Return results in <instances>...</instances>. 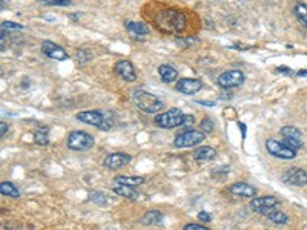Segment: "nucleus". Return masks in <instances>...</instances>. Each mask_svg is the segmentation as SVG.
Instances as JSON below:
<instances>
[{"label":"nucleus","instance_id":"obj_1","mask_svg":"<svg viewBox=\"0 0 307 230\" xmlns=\"http://www.w3.org/2000/svg\"><path fill=\"white\" fill-rule=\"evenodd\" d=\"M157 25L168 32H182L186 28V17L177 9H163L155 17Z\"/></svg>","mask_w":307,"mask_h":230},{"label":"nucleus","instance_id":"obj_2","mask_svg":"<svg viewBox=\"0 0 307 230\" xmlns=\"http://www.w3.org/2000/svg\"><path fill=\"white\" fill-rule=\"evenodd\" d=\"M134 103L137 105L138 109H142L143 112H148V114L158 112L164 108V103L158 97L149 92H145V91H137L134 94Z\"/></svg>","mask_w":307,"mask_h":230},{"label":"nucleus","instance_id":"obj_3","mask_svg":"<svg viewBox=\"0 0 307 230\" xmlns=\"http://www.w3.org/2000/svg\"><path fill=\"white\" fill-rule=\"evenodd\" d=\"M184 114L182 109L172 108L166 112L157 114L155 115V124L161 129H174V127H182L183 124Z\"/></svg>","mask_w":307,"mask_h":230},{"label":"nucleus","instance_id":"obj_4","mask_svg":"<svg viewBox=\"0 0 307 230\" xmlns=\"http://www.w3.org/2000/svg\"><path fill=\"white\" fill-rule=\"evenodd\" d=\"M66 144L71 150H88L94 146V137L85 131H72L68 135Z\"/></svg>","mask_w":307,"mask_h":230},{"label":"nucleus","instance_id":"obj_5","mask_svg":"<svg viewBox=\"0 0 307 230\" xmlns=\"http://www.w3.org/2000/svg\"><path fill=\"white\" fill-rule=\"evenodd\" d=\"M276 206H279V200L274 195H264V197H255L252 198L249 207L257 212L260 215L267 216L269 213H272L274 210H276Z\"/></svg>","mask_w":307,"mask_h":230},{"label":"nucleus","instance_id":"obj_6","mask_svg":"<svg viewBox=\"0 0 307 230\" xmlns=\"http://www.w3.org/2000/svg\"><path fill=\"white\" fill-rule=\"evenodd\" d=\"M206 138V134H203L201 131H194L189 129L182 134H178L174 140V146L178 149H184V147H194L203 143V140Z\"/></svg>","mask_w":307,"mask_h":230},{"label":"nucleus","instance_id":"obj_7","mask_svg":"<svg viewBox=\"0 0 307 230\" xmlns=\"http://www.w3.org/2000/svg\"><path fill=\"white\" fill-rule=\"evenodd\" d=\"M266 149L272 157L279 160H292L297 157V152L289 149L283 142H278L275 138H269L266 142Z\"/></svg>","mask_w":307,"mask_h":230},{"label":"nucleus","instance_id":"obj_8","mask_svg":"<svg viewBox=\"0 0 307 230\" xmlns=\"http://www.w3.org/2000/svg\"><path fill=\"white\" fill-rule=\"evenodd\" d=\"M216 83H218V86L223 89H234V87H238L245 83V74L238 69L224 71L223 74L218 75Z\"/></svg>","mask_w":307,"mask_h":230},{"label":"nucleus","instance_id":"obj_9","mask_svg":"<svg viewBox=\"0 0 307 230\" xmlns=\"http://www.w3.org/2000/svg\"><path fill=\"white\" fill-rule=\"evenodd\" d=\"M281 180L283 183L289 186H295V187H304L307 186V172L300 168H290L281 175Z\"/></svg>","mask_w":307,"mask_h":230},{"label":"nucleus","instance_id":"obj_10","mask_svg":"<svg viewBox=\"0 0 307 230\" xmlns=\"http://www.w3.org/2000/svg\"><path fill=\"white\" fill-rule=\"evenodd\" d=\"M132 157L129 153H124V152H115V153H109V155L105 158L103 161V166L111 171H119L124 166H127L131 163Z\"/></svg>","mask_w":307,"mask_h":230},{"label":"nucleus","instance_id":"obj_11","mask_svg":"<svg viewBox=\"0 0 307 230\" xmlns=\"http://www.w3.org/2000/svg\"><path fill=\"white\" fill-rule=\"evenodd\" d=\"M42 53L48 58H53V60H57V61L68 60V57H69L66 51L63 49L60 45L51 42V40H43V43H42Z\"/></svg>","mask_w":307,"mask_h":230},{"label":"nucleus","instance_id":"obj_12","mask_svg":"<svg viewBox=\"0 0 307 230\" xmlns=\"http://www.w3.org/2000/svg\"><path fill=\"white\" fill-rule=\"evenodd\" d=\"M115 74H117L122 80L127 82V83H132L137 80V72H135V68L134 65L129 61V60H120L115 63Z\"/></svg>","mask_w":307,"mask_h":230},{"label":"nucleus","instance_id":"obj_13","mask_svg":"<svg viewBox=\"0 0 307 230\" xmlns=\"http://www.w3.org/2000/svg\"><path fill=\"white\" fill-rule=\"evenodd\" d=\"M177 91L184 95H194L203 89V82L198 79H180L177 82Z\"/></svg>","mask_w":307,"mask_h":230},{"label":"nucleus","instance_id":"obj_14","mask_svg":"<svg viewBox=\"0 0 307 230\" xmlns=\"http://www.w3.org/2000/svg\"><path fill=\"white\" fill-rule=\"evenodd\" d=\"M229 194H232L235 197H243V198H255L257 197V187H253L247 183H234L227 187Z\"/></svg>","mask_w":307,"mask_h":230},{"label":"nucleus","instance_id":"obj_15","mask_svg":"<svg viewBox=\"0 0 307 230\" xmlns=\"http://www.w3.org/2000/svg\"><path fill=\"white\" fill-rule=\"evenodd\" d=\"M77 120H80L86 124L100 127L101 123L105 121V115L101 114L100 111H83L80 114H77Z\"/></svg>","mask_w":307,"mask_h":230},{"label":"nucleus","instance_id":"obj_16","mask_svg":"<svg viewBox=\"0 0 307 230\" xmlns=\"http://www.w3.org/2000/svg\"><path fill=\"white\" fill-rule=\"evenodd\" d=\"M215 157H216V150L211 146H201L194 150V160L198 163L212 161V160H215Z\"/></svg>","mask_w":307,"mask_h":230},{"label":"nucleus","instance_id":"obj_17","mask_svg":"<svg viewBox=\"0 0 307 230\" xmlns=\"http://www.w3.org/2000/svg\"><path fill=\"white\" fill-rule=\"evenodd\" d=\"M114 194H117L119 197H123L126 200H131V201H135L138 198V192L135 187H129V186H123V184H117L112 187Z\"/></svg>","mask_w":307,"mask_h":230},{"label":"nucleus","instance_id":"obj_18","mask_svg":"<svg viewBox=\"0 0 307 230\" xmlns=\"http://www.w3.org/2000/svg\"><path fill=\"white\" fill-rule=\"evenodd\" d=\"M0 195L12 198V200H17V198H20V190H19V187L14 183L2 181V183H0Z\"/></svg>","mask_w":307,"mask_h":230},{"label":"nucleus","instance_id":"obj_19","mask_svg":"<svg viewBox=\"0 0 307 230\" xmlns=\"http://www.w3.org/2000/svg\"><path fill=\"white\" fill-rule=\"evenodd\" d=\"M158 74L164 83H172L178 79V71L171 65H161L158 68Z\"/></svg>","mask_w":307,"mask_h":230},{"label":"nucleus","instance_id":"obj_20","mask_svg":"<svg viewBox=\"0 0 307 230\" xmlns=\"http://www.w3.org/2000/svg\"><path fill=\"white\" fill-rule=\"evenodd\" d=\"M115 184H123V186H129V187H137L142 186L145 183L143 176H124V175H119L114 178Z\"/></svg>","mask_w":307,"mask_h":230},{"label":"nucleus","instance_id":"obj_21","mask_svg":"<svg viewBox=\"0 0 307 230\" xmlns=\"http://www.w3.org/2000/svg\"><path fill=\"white\" fill-rule=\"evenodd\" d=\"M163 221V213L160 210H148L143 216L140 223L143 226H152V224H160Z\"/></svg>","mask_w":307,"mask_h":230},{"label":"nucleus","instance_id":"obj_22","mask_svg":"<svg viewBox=\"0 0 307 230\" xmlns=\"http://www.w3.org/2000/svg\"><path fill=\"white\" fill-rule=\"evenodd\" d=\"M126 28L131 34H134L135 37H143V35H148L149 34V28L143 22H127L126 23Z\"/></svg>","mask_w":307,"mask_h":230},{"label":"nucleus","instance_id":"obj_23","mask_svg":"<svg viewBox=\"0 0 307 230\" xmlns=\"http://www.w3.org/2000/svg\"><path fill=\"white\" fill-rule=\"evenodd\" d=\"M266 218L271 221L272 224H276V226H286L290 221L289 216L284 212H281V210H274L272 213H269Z\"/></svg>","mask_w":307,"mask_h":230},{"label":"nucleus","instance_id":"obj_24","mask_svg":"<svg viewBox=\"0 0 307 230\" xmlns=\"http://www.w3.org/2000/svg\"><path fill=\"white\" fill-rule=\"evenodd\" d=\"M34 143L38 146H46L49 143V131L48 127H38L34 132Z\"/></svg>","mask_w":307,"mask_h":230},{"label":"nucleus","instance_id":"obj_25","mask_svg":"<svg viewBox=\"0 0 307 230\" xmlns=\"http://www.w3.org/2000/svg\"><path fill=\"white\" fill-rule=\"evenodd\" d=\"M293 14L297 16L298 22L303 25V27L307 28V5H304V3H297L295 8H293Z\"/></svg>","mask_w":307,"mask_h":230},{"label":"nucleus","instance_id":"obj_26","mask_svg":"<svg viewBox=\"0 0 307 230\" xmlns=\"http://www.w3.org/2000/svg\"><path fill=\"white\" fill-rule=\"evenodd\" d=\"M279 134L283 135L284 138H297V140H301V137H303L301 131L298 129V127H295V126H284V127H281Z\"/></svg>","mask_w":307,"mask_h":230},{"label":"nucleus","instance_id":"obj_27","mask_svg":"<svg viewBox=\"0 0 307 230\" xmlns=\"http://www.w3.org/2000/svg\"><path fill=\"white\" fill-rule=\"evenodd\" d=\"M283 143H284L289 149L295 150V152H298L300 149H303V140H297V138H284V137H283Z\"/></svg>","mask_w":307,"mask_h":230},{"label":"nucleus","instance_id":"obj_28","mask_svg":"<svg viewBox=\"0 0 307 230\" xmlns=\"http://www.w3.org/2000/svg\"><path fill=\"white\" fill-rule=\"evenodd\" d=\"M89 198H91L92 202L98 204V206H106V195L103 194V192H92L91 195H89Z\"/></svg>","mask_w":307,"mask_h":230},{"label":"nucleus","instance_id":"obj_29","mask_svg":"<svg viewBox=\"0 0 307 230\" xmlns=\"http://www.w3.org/2000/svg\"><path fill=\"white\" fill-rule=\"evenodd\" d=\"M214 127L215 126H214V121L211 118H204L200 123V131L203 134H211V132H214Z\"/></svg>","mask_w":307,"mask_h":230},{"label":"nucleus","instance_id":"obj_30","mask_svg":"<svg viewBox=\"0 0 307 230\" xmlns=\"http://www.w3.org/2000/svg\"><path fill=\"white\" fill-rule=\"evenodd\" d=\"M42 3L46 6H68V5H71L69 0H43Z\"/></svg>","mask_w":307,"mask_h":230},{"label":"nucleus","instance_id":"obj_31","mask_svg":"<svg viewBox=\"0 0 307 230\" xmlns=\"http://www.w3.org/2000/svg\"><path fill=\"white\" fill-rule=\"evenodd\" d=\"M0 27H2V29H3V31H6V29H23V27H22L20 23L9 22V20L2 22V25H0Z\"/></svg>","mask_w":307,"mask_h":230},{"label":"nucleus","instance_id":"obj_32","mask_svg":"<svg viewBox=\"0 0 307 230\" xmlns=\"http://www.w3.org/2000/svg\"><path fill=\"white\" fill-rule=\"evenodd\" d=\"M85 54H86V51H85V49H79V51H77V54H75L77 61H79L80 65H83V63H86L89 58H91V56H85Z\"/></svg>","mask_w":307,"mask_h":230},{"label":"nucleus","instance_id":"obj_33","mask_svg":"<svg viewBox=\"0 0 307 230\" xmlns=\"http://www.w3.org/2000/svg\"><path fill=\"white\" fill-rule=\"evenodd\" d=\"M183 230H211L209 227H206V226H203V224H195V223H189V224H186L184 227H183Z\"/></svg>","mask_w":307,"mask_h":230},{"label":"nucleus","instance_id":"obj_34","mask_svg":"<svg viewBox=\"0 0 307 230\" xmlns=\"http://www.w3.org/2000/svg\"><path fill=\"white\" fill-rule=\"evenodd\" d=\"M6 43H8V32L3 31V29H0V51L5 49Z\"/></svg>","mask_w":307,"mask_h":230},{"label":"nucleus","instance_id":"obj_35","mask_svg":"<svg viewBox=\"0 0 307 230\" xmlns=\"http://www.w3.org/2000/svg\"><path fill=\"white\" fill-rule=\"evenodd\" d=\"M197 218H198L200 221H203V223H211V221H212V215L203 210V212H200V213L197 215Z\"/></svg>","mask_w":307,"mask_h":230},{"label":"nucleus","instance_id":"obj_36","mask_svg":"<svg viewBox=\"0 0 307 230\" xmlns=\"http://www.w3.org/2000/svg\"><path fill=\"white\" fill-rule=\"evenodd\" d=\"M12 226H16L14 221H6V223H2L0 224V230H20V226L19 227H14L12 229Z\"/></svg>","mask_w":307,"mask_h":230},{"label":"nucleus","instance_id":"obj_37","mask_svg":"<svg viewBox=\"0 0 307 230\" xmlns=\"http://www.w3.org/2000/svg\"><path fill=\"white\" fill-rule=\"evenodd\" d=\"M194 121H195V118H194V115H186L184 114V118H183V124H182V127H189V126H192L194 124Z\"/></svg>","mask_w":307,"mask_h":230},{"label":"nucleus","instance_id":"obj_38","mask_svg":"<svg viewBox=\"0 0 307 230\" xmlns=\"http://www.w3.org/2000/svg\"><path fill=\"white\" fill-rule=\"evenodd\" d=\"M8 131H9V124H6V123H3V121H0V137L6 135Z\"/></svg>","mask_w":307,"mask_h":230},{"label":"nucleus","instance_id":"obj_39","mask_svg":"<svg viewBox=\"0 0 307 230\" xmlns=\"http://www.w3.org/2000/svg\"><path fill=\"white\" fill-rule=\"evenodd\" d=\"M276 72H283V74H287V75L293 74V72H292V69H290V68H287V66H278V68H276Z\"/></svg>","mask_w":307,"mask_h":230},{"label":"nucleus","instance_id":"obj_40","mask_svg":"<svg viewBox=\"0 0 307 230\" xmlns=\"http://www.w3.org/2000/svg\"><path fill=\"white\" fill-rule=\"evenodd\" d=\"M238 127L241 129V134H243V140L246 138V126H245V123H238Z\"/></svg>","mask_w":307,"mask_h":230},{"label":"nucleus","instance_id":"obj_41","mask_svg":"<svg viewBox=\"0 0 307 230\" xmlns=\"http://www.w3.org/2000/svg\"><path fill=\"white\" fill-rule=\"evenodd\" d=\"M198 103H200V105H204V106H215V101H204V100H200Z\"/></svg>","mask_w":307,"mask_h":230},{"label":"nucleus","instance_id":"obj_42","mask_svg":"<svg viewBox=\"0 0 307 230\" xmlns=\"http://www.w3.org/2000/svg\"><path fill=\"white\" fill-rule=\"evenodd\" d=\"M298 77H307V69H301V71H298V74H297Z\"/></svg>","mask_w":307,"mask_h":230},{"label":"nucleus","instance_id":"obj_43","mask_svg":"<svg viewBox=\"0 0 307 230\" xmlns=\"http://www.w3.org/2000/svg\"><path fill=\"white\" fill-rule=\"evenodd\" d=\"M5 8H6V3L3 2V0H0V11L5 9Z\"/></svg>","mask_w":307,"mask_h":230}]
</instances>
